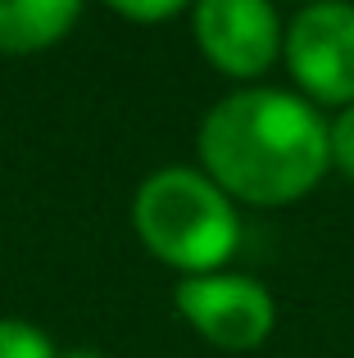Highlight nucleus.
<instances>
[{"mask_svg":"<svg viewBox=\"0 0 354 358\" xmlns=\"http://www.w3.org/2000/svg\"><path fill=\"white\" fill-rule=\"evenodd\" d=\"M200 168L246 204H291L309 195L332 168L327 118L318 105L286 87H250L227 91L204 109L195 127Z\"/></svg>","mask_w":354,"mask_h":358,"instance_id":"f257e3e1","label":"nucleus"},{"mask_svg":"<svg viewBox=\"0 0 354 358\" xmlns=\"http://www.w3.org/2000/svg\"><path fill=\"white\" fill-rule=\"evenodd\" d=\"M132 227L160 263L182 277L222 272L241 245L236 200L204 168H155L132 195Z\"/></svg>","mask_w":354,"mask_h":358,"instance_id":"f03ea898","label":"nucleus"},{"mask_svg":"<svg viewBox=\"0 0 354 358\" xmlns=\"http://www.w3.org/2000/svg\"><path fill=\"white\" fill-rule=\"evenodd\" d=\"M282 59L309 105H354V0H309L286 18Z\"/></svg>","mask_w":354,"mask_h":358,"instance_id":"7ed1b4c3","label":"nucleus"},{"mask_svg":"<svg viewBox=\"0 0 354 358\" xmlns=\"http://www.w3.org/2000/svg\"><path fill=\"white\" fill-rule=\"evenodd\" d=\"M173 304L195 331L218 350H259L277 322L273 290L246 272H200V277H177Z\"/></svg>","mask_w":354,"mask_h":358,"instance_id":"20e7f679","label":"nucleus"},{"mask_svg":"<svg viewBox=\"0 0 354 358\" xmlns=\"http://www.w3.org/2000/svg\"><path fill=\"white\" fill-rule=\"evenodd\" d=\"M191 32L200 55L227 78H259L282 59V14L273 0H195Z\"/></svg>","mask_w":354,"mask_h":358,"instance_id":"39448f33","label":"nucleus"},{"mask_svg":"<svg viewBox=\"0 0 354 358\" xmlns=\"http://www.w3.org/2000/svg\"><path fill=\"white\" fill-rule=\"evenodd\" d=\"M82 0H0V55L50 50L78 23Z\"/></svg>","mask_w":354,"mask_h":358,"instance_id":"423d86ee","label":"nucleus"},{"mask_svg":"<svg viewBox=\"0 0 354 358\" xmlns=\"http://www.w3.org/2000/svg\"><path fill=\"white\" fill-rule=\"evenodd\" d=\"M0 358H59L55 341L27 317H0Z\"/></svg>","mask_w":354,"mask_h":358,"instance_id":"0eeeda50","label":"nucleus"},{"mask_svg":"<svg viewBox=\"0 0 354 358\" xmlns=\"http://www.w3.org/2000/svg\"><path fill=\"white\" fill-rule=\"evenodd\" d=\"M327 150H332V168L354 177V105H341L327 118Z\"/></svg>","mask_w":354,"mask_h":358,"instance_id":"6e6552de","label":"nucleus"},{"mask_svg":"<svg viewBox=\"0 0 354 358\" xmlns=\"http://www.w3.org/2000/svg\"><path fill=\"white\" fill-rule=\"evenodd\" d=\"M114 14L132 18V23H164V18L182 14V9H191L195 0H105Z\"/></svg>","mask_w":354,"mask_h":358,"instance_id":"1a4fd4ad","label":"nucleus"},{"mask_svg":"<svg viewBox=\"0 0 354 358\" xmlns=\"http://www.w3.org/2000/svg\"><path fill=\"white\" fill-rule=\"evenodd\" d=\"M59 358H105V354L91 350V345H73V350H59Z\"/></svg>","mask_w":354,"mask_h":358,"instance_id":"9d476101","label":"nucleus"},{"mask_svg":"<svg viewBox=\"0 0 354 358\" xmlns=\"http://www.w3.org/2000/svg\"><path fill=\"white\" fill-rule=\"evenodd\" d=\"M304 5H309V0H304Z\"/></svg>","mask_w":354,"mask_h":358,"instance_id":"9b49d317","label":"nucleus"}]
</instances>
